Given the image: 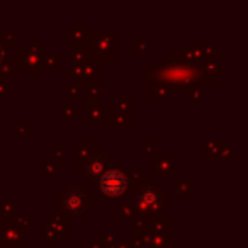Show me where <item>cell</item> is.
Here are the masks:
<instances>
[{
  "label": "cell",
  "instance_id": "obj_11",
  "mask_svg": "<svg viewBox=\"0 0 248 248\" xmlns=\"http://www.w3.org/2000/svg\"><path fill=\"white\" fill-rule=\"evenodd\" d=\"M5 58H7V51H5V48L2 45H0V65L5 62Z\"/></svg>",
  "mask_w": 248,
  "mask_h": 248
},
{
  "label": "cell",
  "instance_id": "obj_9",
  "mask_svg": "<svg viewBox=\"0 0 248 248\" xmlns=\"http://www.w3.org/2000/svg\"><path fill=\"white\" fill-rule=\"evenodd\" d=\"M150 93H152V97H156V99H165V97H169V89L163 83H155L153 89H150Z\"/></svg>",
  "mask_w": 248,
  "mask_h": 248
},
{
  "label": "cell",
  "instance_id": "obj_2",
  "mask_svg": "<svg viewBox=\"0 0 248 248\" xmlns=\"http://www.w3.org/2000/svg\"><path fill=\"white\" fill-rule=\"evenodd\" d=\"M128 177H126L124 172H121L119 169H109L100 175L99 190L107 197L123 196L128 190Z\"/></svg>",
  "mask_w": 248,
  "mask_h": 248
},
{
  "label": "cell",
  "instance_id": "obj_5",
  "mask_svg": "<svg viewBox=\"0 0 248 248\" xmlns=\"http://www.w3.org/2000/svg\"><path fill=\"white\" fill-rule=\"evenodd\" d=\"M107 158L104 155L92 156L90 160H87L85 163L80 165V175H87L89 179H95V177L102 175L104 169H106Z\"/></svg>",
  "mask_w": 248,
  "mask_h": 248
},
{
  "label": "cell",
  "instance_id": "obj_13",
  "mask_svg": "<svg viewBox=\"0 0 248 248\" xmlns=\"http://www.w3.org/2000/svg\"><path fill=\"white\" fill-rule=\"evenodd\" d=\"M100 241H89V247L87 248H100Z\"/></svg>",
  "mask_w": 248,
  "mask_h": 248
},
{
  "label": "cell",
  "instance_id": "obj_6",
  "mask_svg": "<svg viewBox=\"0 0 248 248\" xmlns=\"http://www.w3.org/2000/svg\"><path fill=\"white\" fill-rule=\"evenodd\" d=\"M93 49L100 56L110 60L114 58V36L110 34H93Z\"/></svg>",
  "mask_w": 248,
  "mask_h": 248
},
{
  "label": "cell",
  "instance_id": "obj_4",
  "mask_svg": "<svg viewBox=\"0 0 248 248\" xmlns=\"http://www.w3.org/2000/svg\"><path fill=\"white\" fill-rule=\"evenodd\" d=\"M136 201H138V207L141 211L160 209V207H163L162 202H167V206H169V196L165 197L162 189H158V187H155V186L141 189V192L138 194Z\"/></svg>",
  "mask_w": 248,
  "mask_h": 248
},
{
  "label": "cell",
  "instance_id": "obj_12",
  "mask_svg": "<svg viewBox=\"0 0 248 248\" xmlns=\"http://www.w3.org/2000/svg\"><path fill=\"white\" fill-rule=\"evenodd\" d=\"M0 97H5V80H0Z\"/></svg>",
  "mask_w": 248,
  "mask_h": 248
},
{
  "label": "cell",
  "instance_id": "obj_8",
  "mask_svg": "<svg viewBox=\"0 0 248 248\" xmlns=\"http://www.w3.org/2000/svg\"><path fill=\"white\" fill-rule=\"evenodd\" d=\"M38 53L34 49L21 48L19 49V62H21L22 68L28 72V68H36L38 66Z\"/></svg>",
  "mask_w": 248,
  "mask_h": 248
},
{
  "label": "cell",
  "instance_id": "obj_3",
  "mask_svg": "<svg viewBox=\"0 0 248 248\" xmlns=\"http://www.w3.org/2000/svg\"><path fill=\"white\" fill-rule=\"evenodd\" d=\"M56 206H60L68 214H82L92 204V196L83 192V189H70L56 196Z\"/></svg>",
  "mask_w": 248,
  "mask_h": 248
},
{
  "label": "cell",
  "instance_id": "obj_14",
  "mask_svg": "<svg viewBox=\"0 0 248 248\" xmlns=\"http://www.w3.org/2000/svg\"><path fill=\"white\" fill-rule=\"evenodd\" d=\"M112 248H128V243H124V241H119V243H116Z\"/></svg>",
  "mask_w": 248,
  "mask_h": 248
},
{
  "label": "cell",
  "instance_id": "obj_7",
  "mask_svg": "<svg viewBox=\"0 0 248 248\" xmlns=\"http://www.w3.org/2000/svg\"><path fill=\"white\" fill-rule=\"evenodd\" d=\"M2 240H0V247H16V245L22 243V230L14 224H7L0 233Z\"/></svg>",
  "mask_w": 248,
  "mask_h": 248
},
{
  "label": "cell",
  "instance_id": "obj_1",
  "mask_svg": "<svg viewBox=\"0 0 248 248\" xmlns=\"http://www.w3.org/2000/svg\"><path fill=\"white\" fill-rule=\"evenodd\" d=\"M201 66L184 65V63H169L158 68V75L163 80V85L169 83L172 89H184L186 85L201 80Z\"/></svg>",
  "mask_w": 248,
  "mask_h": 248
},
{
  "label": "cell",
  "instance_id": "obj_10",
  "mask_svg": "<svg viewBox=\"0 0 248 248\" xmlns=\"http://www.w3.org/2000/svg\"><path fill=\"white\" fill-rule=\"evenodd\" d=\"M100 116H102V109H100L99 104H95V106H92V109L89 110V116L87 117H89V121H92L93 123V121H99Z\"/></svg>",
  "mask_w": 248,
  "mask_h": 248
}]
</instances>
